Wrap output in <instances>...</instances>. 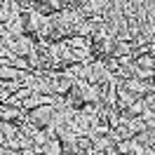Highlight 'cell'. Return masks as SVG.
I'll use <instances>...</instances> for the list:
<instances>
[{
    "mask_svg": "<svg viewBox=\"0 0 155 155\" xmlns=\"http://www.w3.org/2000/svg\"><path fill=\"white\" fill-rule=\"evenodd\" d=\"M54 115V108L47 106V108H38V110H33L31 113V122L33 125H45V122H49V117Z\"/></svg>",
    "mask_w": 155,
    "mask_h": 155,
    "instance_id": "cell-1",
    "label": "cell"
}]
</instances>
